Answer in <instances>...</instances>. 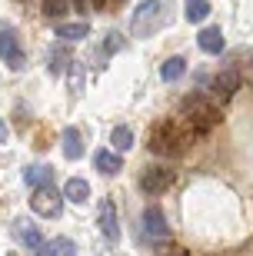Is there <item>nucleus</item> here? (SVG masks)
Segmentation results:
<instances>
[{"label": "nucleus", "mask_w": 253, "mask_h": 256, "mask_svg": "<svg viewBox=\"0 0 253 256\" xmlns=\"http://www.w3.org/2000/svg\"><path fill=\"white\" fill-rule=\"evenodd\" d=\"M173 20V0H143L130 17V37H153Z\"/></svg>", "instance_id": "1"}, {"label": "nucleus", "mask_w": 253, "mask_h": 256, "mask_svg": "<svg viewBox=\"0 0 253 256\" xmlns=\"http://www.w3.org/2000/svg\"><path fill=\"white\" fill-rule=\"evenodd\" d=\"M180 120L190 126L193 133H206L220 124V106H213L203 94H190L180 104Z\"/></svg>", "instance_id": "2"}, {"label": "nucleus", "mask_w": 253, "mask_h": 256, "mask_svg": "<svg viewBox=\"0 0 253 256\" xmlns=\"http://www.w3.org/2000/svg\"><path fill=\"white\" fill-rule=\"evenodd\" d=\"M183 150V130L180 124H157L150 130V153L157 156H177Z\"/></svg>", "instance_id": "3"}, {"label": "nucleus", "mask_w": 253, "mask_h": 256, "mask_svg": "<svg viewBox=\"0 0 253 256\" xmlns=\"http://www.w3.org/2000/svg\"><path fill=\"white\" fill-rule=\"evenodd\" d=\"M30 210H34L37 216L57 220L64 213V196H60L54 186H40V190H34V196H30Z\"/></svg>", "instance_id": "4"}, {"label": "nucleus", "mask_w": 253, "mask_h": 256, "mask_svg": "<svg viewBox=\"0 0 253 256\" xmlns=\"http://www.w3.org/2000/svg\"><path fill=\"white\" fill-rule=\"evenodd\" d=\"M173 170H167V166H150V170L140 173V190L147 193V196H160V193H167L170 186H173Z\"/></svg>", "instance_id": "5"}, {"label": "nucleus", "mask_w": 253, "mask_h": 256, "mask_svg": "<svg viewBox=\"0 0 253 256\" xmlns=\"http://www.w3.org/2000/svg\"><path fill=\"white\" fill-rule=\"evenodd\" d=\"M0 60H4L10 70H24V64H27L24 47H20V37L14 30H0Z\"/></svg>", "instance_id": "6"}, {"label": "nucleus", "mask_w": 253, "mask_h": 256, "mask_svg": "<svg viewBox=\"0 0 253 256\" xmlns=\"http://www.w3.org/2000/svg\"><path fill=\"white\" fill-rule=\"evenodd\" d=\"M213 100L220 106L223 104H230V100H233V94H236V86H240V74H236V70H220V74L213 76Z\"/></svg>", "instance_id": "7"}, {"label": "nucleus", "mask_w": 253, "mask_h": 256, "mask_svg": "<svg viewBox=\"0 0 253 256\" xmlns=\"http://www.w3.org/2000/svg\"><path fill=\"white\" fill-rule=\"evenodd\" d=\"M97 223H100V233L110 243H120V220H117V206L113 200H103L100 210H97Z\"/></svg>", "instance_id": "8"}, {"label": "nucleus", "mask_w": 253, "mask_h": 256, "mask_svg": "<svg viewBox=\"0 0 253 256\" xmlns=\"http://www.w3.org/2000/svg\"><path fill=\"white\" fill-rule=\"evenodd\" d=\"M14 236L24 243L27 250H34V253H40L44 250V233H40V226L37 223H30V220H14Z\"/></svg>", "instance_id": "9"}, {"label": "nucleus", "mask_w": 253, "mask_h": 256, "mask_svg": "<svg viewBox=\"0 0 253 256\" xmlns=\"http://www.w3.org/2000/svg\"><path fill=\"white\" fill-rule=\"evenodd\" d=\"M143 230H147V236H153V240H167L170 236L167 220H163V210H160L157 203H150V206L143 210Z\"/></svg>", "instance_id": "10"}, {"label": "nucleus", "mask_w": 253, "mask_h": 256, "mask_svg": "<svg viewBox=\"0 0 253 256\" xmlns=\"http://www.w3.org/2000/svg\"><path fill=\"white\" fill-rule=\"evenodd\" d=\"M60 143H64V156H67V160H80V156L87 153L84 133L77 130V126H67V130L60 133Z\"/></svg>", "instance_id": "11"}, {"label": "nucleus", "mask_w": 253, "mask_h": 256, "mask_svg": "<svg viewBox=\"0 0 253 256\" xmlns=\"http://www.w3.org/2000/svg\"><path fill=\"white\" fill-rule=\"evenodd\" d=\"M197 47L203 50V54H210V57L223 54V30L220 27H203L197 34Z\"/></svg>", "instance_id": "12"}, {"label": "nucleus", "mask_w": 253, "mask_h": 256, "mask_svg": "<svg viewBox=\"0 0 253 256\" xmlns=\"http://www.w3.org/2000/svg\"><path fill=\"white\" fill-rule=\"evenodd\" d=\"M94 166L103 173V176H117V173L123 170V160L113 150H97L94 153Z\"/></svg>", "instance_id": "13"}, {"label": "nucleus", "mask_w": 253, "mask_h": 256, "mask_svg": "<svg viewBox=\"0 0 253 256\" xmlns=\"http://www.w3.org/2000/svg\"><path fill=\"white\" fill-rule=\"evenodd\" d=\"M64 200H70V203H87L90 200V183L84 180V176H70V180L64 183V193H60Z\"/></svg>", "instance_id": "14"}, {"label": "nucleus", "mask_w": 253, "mask_h": 256, "mask_svg": "<svg viewBox=\"0 0 253 256\" xmlns=\"http://www.w3.org/2000/svg\"><path fill=\"white\" fill-rule=\"evenodd\" d=\"M50 180H54V166H50V163H34V166L24 173V183H27V186H34V190L50 186Z\"/></svg>", "instance_id": "15"}, {"label": "nucleus", "mask_w": 253, "mask_h": 256, "mask_svg": "<svg viewBox=\"0 0 253 256\" xmlns=\"http://www.w3.org/2000/svg\"><path fill=\"white\" fill-rule=\"evenodd\" d=\"M40 256H77V243L70 236H54V240H47V246L40 250Z\"/></svg>", "instance_id": "16"}, {"label": "nucleus", "mask_w": 253, "mask_h": 256, "mask_svg": "<svg viewBox=\"0 0 253 256\" xmlns=\"http://www.w3.org/2000/svg\"><path fill=\"white\" fill-rule=\"evenodd\" d=\"M90 34V24L87 20H77V24H57V37L64 44H74V40H84Z\"/></svg>", "instance_id": "17"}, {"label": "nucleus", "mask_w": 253, "mask_h": 256, "mask_svg": "<svg viewBox=\"0 0 253 256\" xmlns=\"http://www.w3.org/2000/svg\"><path fill=\"white\" fill-rule=\"evenodd\" d=\"M110 146H113V153H117V156H120V153H127L133 146V130H130V126H113Z\"/></svg>", "instance_id": "18"}, {"label": "nucleus", "mask_w": 253, "mask_h": 256, "mask_svg": "<svg viewBox=\"0 0 253 256\" xmlns=\"http://www.w3.org/2000/svg\"><path fill=\"white\" fill-rule=\"evenodd\" d=\"M183 74H187V57H170L167 64L160 66V76H163L167 84H173V80H180Z\"/></svg>", "instance_id": "19"}, {"label": "nucleus", "mask_w": 253, "mask_h": 256, "mask_svg": "<svg viewBox=\"0 0 253 256\" xmlns=\"http://www.w3.org/2000/svg\"><path fill=\"white\" fill-rule=\"evenodd\" d=\"M183 10H187L190 24H203L210 14V0H183Z\"/></svg>", "instance_id": "20"}, {"label": "nucleus", "mask_w": 253, "mask_h": 256, "mask_svg": "<svg viewBox=\"0 0 253 256\" xmlns=\"http://www.w3.org/2000/svg\"><path fill=\"white\" fill-rule=\"evenodd\" d=\"M50 74H60V70H64V64H70V60H74V57H70V54H67V47H54V50H50Z\"/></svg>", "instance_id": "21"}, {"label": "nucleus", "mask_w": 253, "mask_h": 256, "mask_svg": "<svg viewBox=\"0 0 253 256\" xmlns=\"http://www.w3.org/2000/svg\"><path fill=\"white\" fill-rule=\"evenodd\" d=\"M70 7V0H44V17L47 20H60Z\"/></svg>", "instance_id": "22"}, {"label": "nucleus", "mask_w": 253, "mask_h": 256, "mask_svg": "<svg viewBox=\"0 0 253 256\" xmlns=\"http://www.w3.org/2000/svg\"><path fill=\"white\" fill-rule=\"evenodd\" d=\"M120 47H123V37H120V34H107V44H103V50L97 54V57H107V54H117Z\"/></svg>", "instance_id": "23"}, {"label": "nucleus", "mask_w": 253, "mask_h": 256, "mask_svg": "<svg viewBox=\"0 0 253 256\" xmlns=\"http://www.w3.org/2000/svg\"><path fill=\"white\" fill-rule=\"evenodd\" d=\"M70 86H74V90H80V86H84V70H80V64H77V60H70Z\"/></svg>", "instance_id": "24"}, {"label": "nucleus", "mask_w": 253, "mask_h": 256, "mask_svg": "<svg viewBox=\"0 0 253 256\" xmlns=\"http://www.w3.org/2000/svg\"><path fill=\"white\" fill-rule=\"evenodd\" d=\"M160 256H187V253H180V250H160Z\"/></svg>", "instance_id": "25"}, {"label": "nucleus", "mask_w": 253, "mask_h": 256, "mask_svg": "<svg viewBox=\"0 0 253 256\" xmlns=\"http://www.w3.org/2000/svg\"><path fill=\"white\" fill-rule=\"evenodd\" d=\"M0 143H7V124L0 120Z\"/></svg>", "instance_id": "26"}, {"label": "nucleus", "mask_w": 253, "mask_h": 256, "mask_svg": "<svg viewBox=\"0 0 253 256\" xmlns=\"http://www.w3.org/2000/svg\"><path fill=\"white\" fill-rule=\"evenodd\" d=\"M74 4H77V10H90V7H87V0H74Z\"/></svg>", "instance_id": "27"}]
</instances>
